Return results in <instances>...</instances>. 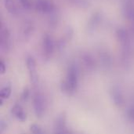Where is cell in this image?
<instances>
[{"mask_svg": "<svg viewBox=\"0 0 134 134\" xmlns=\"http://www.w3.org/2000/svg\"><path fill=\"white\" fill-rule=\"evenodd\" d=\"M78 72L74 66H71L68 68L67 79L61 84V90L64 93L68 94H72L78 86Z\"/></svg>", "mask_w": 134, "mask_h": 134, "instance_id": "1", "label": "cell"}, {"mask_svg": "<svg viewBox=\"0 0 134 134\" xmlns=\"http://www.w3.org/2000/svg\"><path fill=\"white\" fill-rule=\"evenodd\" d=\"M33 105L35 109V113L37 117L42 116L44 113V102L42 100V97L39 94H36L34 97L33 100Z\"/></svg>", "mask_w": 134, "mask_h": 134, "instance_id": "2", "label": "cell"}, {"mask_svg": "<svg viewBox=\"0 0 134 134\" xmlns=\"http://www.w3.org/2000/svg\"><path fill=\"white\" fill-rule=\"evenodd\" d=\"M112 99L114 104L117 107H122L124 104V98L120 90L118 88H114L112 90Z\"/></svg>", "mask_w": 134, "mask_h": 134, "instance_id": "3", "label": "cell"}, {"mask_svg": "<svg viewBox=\"0 0 134 134\" xmlns=\"http://www.w3.org/2000/svg\"><path fill=\"white\" fill-rule=\"evenodd\" d=\"M11 112L15 115L16 119H18L19 121L24 122L27 119V115L24 113V110H23V108H21L20 105H18V104L15 105L12 108Z\"/></svg>", "mask_w": 134, "mask_h": 134, "instance_id": "4", "label": "cell"}, {"mask_svg": "<svg viewBox=\"0 0 134 134\" xmlns=\"http://www.w3.org/2000/svg\"><path fill=\"white\" fill-rule=\"evenodd\" d=\"M27 69L29 71V72H33V71H36V64H35V61L33 59V57H28L27 60Z\"/></svg>", "mask_w": 134, "mask_h": 134, "instance_id": "5", "label": "cell"}, {"mask_svg": "<svg viewBox=\"0 0 134 134\" xmlns=\"http://www.w3.org/2000/svg\"><path fill=\"white\" fill-rule=\"evenodd\" d=\"M11 94V89L9 86H5L2 88L0 91V96L2 99H7L9 97Z\"/></svg>", "mask_w": 134, "mask_h": 134, "instance_id": "6", "label": "cell"}, {"mask_svg": "<svg viewBox=\"0 0 134 134\" xmlns=\"http://www.w3.org/2000/svg\"><path fill=\"white\" fill-rule=\"evenodd\" d=\"M30 130L33 134H44L42 128L36 124H33L30 126Z\"/></svg>", "mask_w": 134, "mask_h": 134, "instance_id": "7", "label": "cell"}, {"mask_svg": "<svg viewBox=\"0 0 134 134\" xmlns=\"http://www.w3.org/2000/svg\"><path fill=\"white\" fill-rule=\"evenodd\" d=\"M29 75H30L31 82H32L33 84H37L38 82V75H37L36 71L29 72Z\"/></svg>", "mask_w": 134, "mask_h": 134, "instance_id": "8", "label": "cell"}, {"mask_svg": "<svg viewBox=\"0 0 134 134\" xmlns=\"http://www.w3.org/2000/svg\"><path fill=\"white\" fill-rule=\"evenodd\" d=\"M28 96H29V90H28L27 88H25L23 93H22V99L23 100H27Z\"/></svg>", "mask_w": 134, "mask_h": 134, "instance_id": "9", "label": "cell"}, {"mask_svg": "<svg viewBox=\"0 0 134 134\" xmlns=\"http://www.w3.org/2000/svg\"><path fill=\"white\" fill-rule=\"evenodd\" d=\"M128 116L131 120H133L134 122V108H131L128 111Z\"/></svg>", "mask_w": 134, "mask_h": 134, "instance_id": "10", "label": "cell"}, {"mask_svg": "<svg viewBox=\"0 0 134 134\" xmlns=\"http://www.w3.org/2000/svg\"><path fill=\"white\" fill-rule=\"evenodd\" d=\"M0 72H1V74H4L5 72V66L2 61H1V63H0Z\"/></svg>", "mask_w": 134, "mask_h": 134, "instance_id": "11", "label": "cell"}]
</instances>
